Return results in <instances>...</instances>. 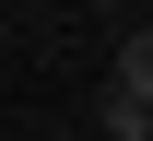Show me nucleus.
<instances>
[{
    "label": "nucleus",
    "instance_id": "f257e3e1",
    "mask_svg": "<svg viewBox=\"0 0 153 141\" xmlns=\"http://www.w3.org/2000/svg\"><path fill=\"white\" fill-rule=\"evenodd\" d=\"M106 94H130L141 118H153V24H130V35H118V71H106Z\"/></svg>",
    "mask_w": 153,
    "mask_h": 141
},
{
    "label": "nucleus",
    "instance_id": "f03ea898",
    "mask_svg": "<svg viewBox=\"0 0 153 141\" xmlns=\"http://www.w3.org/2000/svg\"><path fill=\"white\" fill-rule=\"evenodd\" d=\"M94 141H153V118H141L130 94H94Z\"/></svg>",
    "mask_w": 153,
    "mask_h": 141
}]
</instances>
